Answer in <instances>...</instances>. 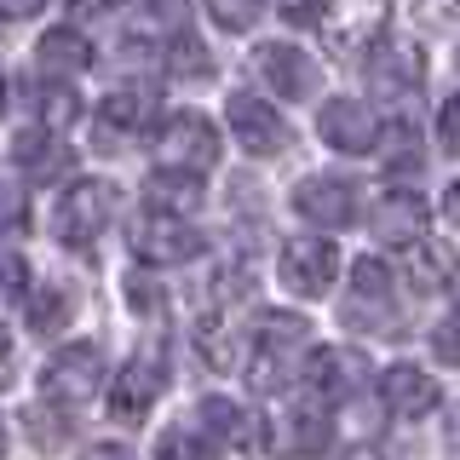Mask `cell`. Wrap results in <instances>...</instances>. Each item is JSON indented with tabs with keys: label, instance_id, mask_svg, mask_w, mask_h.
Returning <instances> with one entry per match:
<instances>
[{
	"label": "cell",
	"instance_id": "obj_44",
	"mask_svg": "<svg viewBox=\"0 0 460 460\" xmlns=\"http://www.w3.org/2000/svg\"><path fill=\"white\" fill-rule=\"evenodd\" d=\"M455 64H460V52H455Z\"/></svg>",
	"mask_w": 460,
	"mask_h": 460
},
{
	"label": "cell",
	"instance_id": "obj_35",
	"mask_svg": "<svg viewBox=\"0 0 460 460\" xmlns=\"http://www.w3.org/2000/svg\"><path fill=\"white\" fill-rule=\"evenodd\" d=\"M127 299H133L138 311H155V305H162V294H155L150 277H127Z\"/></svg>",
	"mask_w": 460,
	"mask_h": 460
},
{
	"label": "cell",
	"instance_id": "obj_24",
	"mask_svg": "<svg viewBox=\"0 0 460 460\" xmlns=\"http://www.w3.org/2000/svg\"><path fill=\"white\" fill-rule=\"evenodd\" d=\"M69 311H75V294H69L64 282H47L29 299V328H35V334H58V328L69 323Z\"/></svg>",
	"mask_w": 460,
	"mask_h": 460
},
{
	"label": "cell",
	"instance_id": "obj_14",
	"mask_svg": "<svg viewBox=\"0 0 460 460\" xmlns=\"http://www.w3.org/2000/svg\"><path fill=\"white\" fill-rule=\"evenodd\" d=\"M368 230L380 248H414L426 236V201L414 190H385L368 213Z\"/></svg>",
	"mask_w": 460,
	"mask_h": 460
},
{
	"label": "cell",
	"instance_id": "obj_18",
	"mask_svg": "<svg viewBox=\"0 0 460 460\" xmlns=\"http://www.w3.org/2000/svg\"><path fill=\"white\" fill-rule=\"evenodd\" d=\"M86 64H93V40H86L81 29H47V35H40L35 69L47 81H75Z\"/></svg>",
	"mask_w": 460,
	"mask_h": 460
},
{
	"label": "cell",
	"instance_id": "obj_36",
	"mask_svg": "<svg viewBox=\"0 0 460 460\" xmlns=\"http://www.w3.org/2000/svg\"><path fill=\"white\" fill-rule=\"evenodd\" d=\"M40 6H47V0H0V18H6V23H23V18H35Z\"/></svg>",
	"mask_w": 460,
	"mask_h": 460
},
{
	"label": "cell",
	"instance_id": "obj_26",
	"mask_svg": "<svg viewBox=\"0 0 460 460\" xmlns=\"http://www.w3.org/2000/svg\"><path fill=\"white\" fill-rule=\"evenodd\" d=\"M155 460H213V443L201 426H167L155 438Z\"/></svg>",
	"mask_w": 460,
	"mask_h": 460
},
{
	"label": "cell",
	"instance_id": "obj_31",
	"mask_svg": "<svg viewBox=\"0 0 460 460\" xmlns=\"http://www.w3.org/2000/svg\"><path fill=\"white\" fill-rule=\"evenodd\" d=\"M23 294H29V265L18 253H0V305H12Z\"/></svg>",
	"mask_w": 460,
	"mask_h": 460
},
{
	"label": "cell",
	"instance_id": "obj_34",
	"mask_svg": "<svg viewBox=\"0 0 460 460\" xmlns=\"http://www.w3.org/2000/svg\"><path fill=\"white\" fill-rule=\"evenodd\" d=\"M277 6H282L288 23H316L328 12V0H277Z\"/></svg>",
	"mask_w": 460,
	"mask_h": 460
},
{
	"label": "cell",
	"instance_id": "obj_22",
	"mask_svg": "<svg viewBox=\"0 0 460 460\" xmlns=\"http://www.w3.org/2000/svg\"><path fill=\"white\" fill-rule=\"evenodd\" d=\"M155 115V93L150 86H121V93H110L104 104H98V121L115 127V133H144Z\"/></svg>",
	"mask_w": 460,
	"mask_h": 460
},
{
	"label": "cell",
	"instance_id": "obj_33",
	"mask_svg": "<svg viewBox=\"0 0 460 460\" xmlns=\"http://www.w3.org/2000/svg\"><path fill=\"white\" fill-rule=\"evenodd\" d=\"M438 138H443V150L449 155H460V93L443 104V115H438Z\"/></svg>",
	"mask_w": 460,
	"mask_h": 460
},
{
	"label": "cell",
	"instance_id": "obj_43",
	"mask_svg": "<svg viewBox=\"0 0 460 460\" xmlns=\"http://www.w3.org/2000/svg\"><path fill=\"white\" fill-rule=\"evenodd\" d=\"M0 351H6V328H0Z\"/></svg>",
	"mask_w": 460,
	"mask_h": 460
},
{
	"label": "cell",
	"instance_id": "obj_40",
	"mask_svg": "<svg viewBox=\"0 0 460 460\" xmlns=\"http://www.w3.org/2000/svg\"><path fill=\"white\" fill-rule=\"evenodd\" d=\"M345 460H380V455H374V449H351V455H345Z\"/></svg>",
	"mask_w": 460,
	"mask_h": 460
},
{
	"label": "cell",
	"instance_id": "obj_21",
	"mask_svg": "<svg viewBox=\"0 0 460 460\" xmlns=\"http://www.w3.org/2000/svg\"><path fill=\"white\" fill-rule=\"evenodd\" d=\"M144 201H150L155 213H179V219H190V213L201 208V179H196V172L162 167L150 184H144Z\"/></svg>",
	"mask_w": 460,
	"mask_h": 460
},
{
	"label": "cell",
	"instance_id": "obj_16",
	"mask_svg": "<svg viewBox=\"0 0 460 460\" xmlns=\"http://www.w3.org/2000/svg\"><path fill=\"white\" fill-rule=\"evenodd\" d=\"M259 75H265L270 93H282V98H311L316 93V64L299 47H288V40H270V47H259Z\"/></svg>",
	"mask_w": 460,
	"mask_h": 460
},
{
	"label": "cell",
	"instance_id": "obj_41",
	"mask_svg": "<svg viewBox=\"0 0 460 460\" xmlns=\"http://www.w3.org/2000/svg\"><path fill=\"white\" fill-rule=\"evenodd\" d=\"M0 110H6V75H0Z\"/></svg>",
	"mask_w": 460,
	"mask_h": 460
},
{
	"label": "cell",
	"instance_id": "obj_32",
	"mask_svg": "<svg viewBox=\"0 0 460 460\" xmlns=\"http://www.w3.org/2000/svg\"><path fill=\"white\" fill-rule=\"evenodd\" d=\"M431 351H438L443 363H460V305L443 316L438 328H431Z\"/></svg>",
	"mask_w": 460,
	"mask_h": 460
},
{
	"label": "cell",
	"instance_id": "obj_15",
	"mask_svg": "<svg viewBox=\"0 0 460 460\" xmlns=\"http://www.w3.org/2000/svg\"><path fill=\"white\" fill-rule=\"evenodd\" d=\"M380 402L397 414V420H426L438 409V380L414 363H392L380 374Z\"/></svg>",
	"mask_w": 460,
	"mask_h": 460
},
{
	"label": "cell",
	"instance_id": "obj_30",
	"mask_svg": "<svg viewBox=\"0 0 460 460\" xmlns=\"http://www.w3.org/2000/svg\"><path fill=\"white\" fill-rule=\"evenodd\" d=\"M23 225H29V201H23V190L0 179V236H18Z\"/></svg>",
	"mask_w": 460,
	"mask_h": 460
},
{
	"label": "cell",
	"instance_id": "obj_3",
	"mask_svg": "<svg viewBox=\"0 0 460 460\" xmlns=\"http://www.w3.org/2000/svg\"><path fill=\"white\" fill-rule=\"evenodd\" d=\"M155 162L172 167V172H208L219 162V127L208 121L201 110H179L162 121V133H155Z\"/></svg>",
	"mask_w": 460,
	"mask_h": 460
},
{
	"label": "cell",
	"instance_id": "obj_39",
	"mask_svg": "<svg viewBox=\"0 0 460 460\" xmlns=\"http://www.w3.org/2000/svg\"><path fill=\"white\" fill-rule=\"evenodd\" d=\"M443 213H449V219H455V225H460V179H455V184H449V196H443Z\"/></svg>",
	"mask_w": 460,
	"mask_h": 460
},
{
	"label": "cell",
	"instance_id": "obj_10",
	"mask_svg": "<svg viewBox=\"0 0 460 460\" xmlns=\"http://www.w3.org/2000/svg\"><path fill=\"white\" fill-rule=\"evenodd\" d=\"M294 213L311 219L316 230H345L357 219V184L351 179H328V172H311V179H299V190H294Z\"/></svg>",
	"mask_w": 460,
	"mask_h": 460
},
{
	"label": "cell",
	"instance_id": "obj_29",
	"mask_svg": "<svg viewBox=\"0 0 460 460\" xmlns=\"http://www.w3.org/2000/svg\"><path fill=\"white\" fill-rule=\"evenodd\" d=\"M75 115H81V98L69 93L64 81H52L47 93H40V127H52V133H64V127L75 121Z\"/></svg>",
	"mask_w": 460,
	"mask_h": 460
},
{
	"label": "cell",
	"instance_id": "obj_27",
	"mask_svg": "<svg viewBox=\"0 0 460 460\" xmlns=\"http://www.w3.org/2000/svg\"><path fill=\"white\" fill-rule=\"evenodd\" d=\"M265 12V0H208V18L225 29V35H248Z\"/></svg>",
	"mask_w": 460,
	"mask_h": 460
},
{
	"label": "cell",
	"instance_id": "obj_20",
	"mask_svg": "<svg viewBox=\"0 0 460 460\" xmlns=\"http://www.w3.org/2000/svg\"><path fill=\"white\" fill-rule=\"evenodd\" d=\"M328 438H334V426H328V414L316 409V402H299V409L282 414V449L288 455H328Z\"/></svg>",
	"mask_w": 460,
	"mask_h": 460
},
{
	"label": "cell",
	"instance_id": "obj_28",
	"mask_svg": "<svg viewBox=\"0 0 460 460\" xmlns=\"http://www.w3.org/2000/svg\"><path fill=\"white\" fill-rule=\"evenodd\" d=\"M167 69H172V75H208V69H213V58H208V47H201V40L196 35H172L167 40Z\"/></svg>",
	"mask_w": 460,
	"mask_h": 460
},
{
	"label": "cell",
	"instance_id": "obj_37",
	"mask_svg": "<svg viewBox=\"0 0 460 460\" xmlns=\"http://www.w3.org/2000/svg\"><path fill=\"white\" fill-rule=\"evenodd\" d=\"M81 460H138L127 443H93V449H81Z\"/></svg>",
	"mask_w": 460,
	"mask_h": 460
},
{
	"label": "cell",
	"instance_id": "obj_7",
	"mask_svg": "<svg viewBox=\"0 0 460 460\" xmlns=\"http://www.w3.org/2000/svg\"><path fill=\"white\" fill-rule=\"evenodd\" d=\"M133 253L144 259V265H184V259L201 253V236L190 219H179V213H144V219L133 225Z\"/></svg>",
	"mask_w": 460,
	"mask_h": 460
},
{
	"label": "cell",
	"instance_id": "obj_12",
	"mask_svg": "<svg viewBox=\"0 0 460 460\" xmlns=\"http://www.w3.org/2000/svg\"><path fill=\"white\" fill-rule=\"evenodd\" d=\"M305 380H311L328 402H345V397H357V392L368 385V357H363V351H345V345H328V351H316V345H311Z\"/></svg>",
	"mask_w": 460,
	"mask_h": 460
},
{
	"label": "cell",
	"instance_id": "obj_11",
	"mask_svg": "<svg viewBox=\"0 0 460 460\" xmlns=\"http://www.w3.org/2000/svg\"><path fill=\"white\" fill-rule=\"evenodd\" d=\"M420 81H426V52L414 47V40L392 35V40H380V47H374V58H368V86L380 98H409Z\"/></svg>",
	"mask_w": 460,
	"mask_h": 460
},
{
	"label": "cell",
	"instance_id": "obj_19",
	"mask_svg": "<svg viewBox=\"0 0 460 460\" xmlns=\"http://www.w3.org/2000/svg\"><path fill=\"white\" fill-rule=\"evenodd\" d=\"M12 162H18L35 184H47L58 172H69V150L58 144L52 127H29V133H18V144H12Z\"/></svg>",
	"mask_w": 460,
	"mask_h": 460
},
{
	"label": "cell",
	"instance_id": "obj_25",
	"mask_svg": "<svg viewBox=\"0 0 460 460\" xmlns=\"http://www.w3.org/2000/svg\"><path fill=\"white\" fill-rule=\"evenodd\" d=\"M351 305L392 311V270H385L380 259H357V270H351Z\"/></svg>",
	"mask_w": 460,
	"mask_h": 460
},
{
	"label": "cell",
	"instance_id": "obj_38",
	"mask_svg": "<svg viewBox=\"0 0 460 460\" xmlns=\"http://www.w3.org/2000/svg\"><path fill=\"white\" fill-rule=\"evenodd\" d=\"M115 0H69V12H75V18H98V12H110Z\"/></svg>",
	"mask_w": 460,
	"mask_h": 460
},
{
	"label": "cell",
	"instance_id": "obj_23",
	"mask_svg": "<svg viewBox=\"0 0 460 460\" xmlns=\"http://www.w3.org/2000/svg\"><path fill=\"white\" fill-rule=\"evenodd\" d=\"M409 282L420 288V294H443V288L455 282V253L443 248V242H414L409 248Z\"/></svg>",
	"mask_w": 460,
	"mask_h": 460
},
{
	"label": "cell",
	"instance_id": "obj_1",
	"mask_svg": "<svg viewBox=\"0 0 460 460\" xmlns=\"http://www.w3.org/2000/svg\"><path fill=\"white\" fill-rule=\"evenodd\" d=\"M305 357H311V323H305V316L270 311L265 323H259V345H253L248 380L259 385V392H282L288 380L305 374Z\"/></svg>",
	"mask_w": 460,
	"mask_h": 460
},
{
	"label": "cell",
	"instance_id": "obj_8",
	"mask_svg": "<svg viewBox=\"0 0 460 460\" xmlns=\"http://www.w3.org/2000/svg\"><path fill=\"white\" fill-rule=\"evenodd\" d=\"M316 133H323V144L340 150V155L380 150V121H374V110L363 104V98H328L323 115H316Z\"/></svg>",
	"mask_w": 460,
	"mask_h": 460
},
{
	"label": "cell",
	"instance_id": "obj_5",
	"mask_svg": "<svg viewBox=\"0 0 460 460\" xmlns=\"http://www.w3.org/2000/svg\"><path fill=\"white\" fill-rule=\"evenodd\" d=\"M98 385H104V351L98 345H64L40 368V392H47V402H64V409H81L86 397H98Z\"/></svg>",
	"mask_w": 460,
	"mask_h": 460
},
{
	"label": "cell",
	"instance_id": "obj_13",
	"mask_svg": "<svg viewBox=\"0 0 460 460\" xmlns=\"http://www.w3.org/2000/svg\"><path fill=\"white\" fill-rule=\"evenodd\" d=\"M323 29H328V47L334 52H363L385 29V0H328Z\"/></svg>",
	"mask_w": 460,
	"mask_h": 460
},
{
	"label": "cell",
	"instance_id": "obj_17",
	"mask_svg": "<svg viewBox=\"0 0 460 460\" xmlns=\"http://www.w3.org/2000/svg\"><path fill=\"white\" fill-rule=\"evenodd\" d=\"M201 431L208 438H219L230 443V449H265V426H259V414L253 409H242V402H230V397H201Z\"/></svg>",
	"mask_w": 460,
	"mask_h": 460
},
{
	"label": "cell",
	"instance_id": "obj_4",
	"mask_svg": "<svg viewBox=\"0 0 460 460\" xmlns=\"http://www.w3.org/2000/svg\"><path fill=\"white\" fill-rule=\"evenodd\" d=\"M162 385H167V345L150 340V345H138V351H133V363L115 374V392H110L115 420H127V426L144 420V409L162 397Z\"/></svg>",
	"mask_w": 460,
	"mask_h": 460
},
{
	"label": "cell",
	"instance_id": "obj_6",
	"mask_svg": "<svg viewBox=\"0 0 460 460\" xmlns=\"http://www.w3.org/2000/svg\"><path fill=\"white\" fill-rule=\"evenodd\" d=\"M277 270H282L288 294L323 299L328 282H334V270H340V253H334V242H328V236H294V242H282Z\"/></svg>",
	"mask_w": 460,
	"mask_h": 460
},
{
	"label": "cell",
	"instance_id": "obj_9",
	"mask_svg": "<svg viewBox=\"0 0 460 460\" xmlns=\"http://www.w3.org/2000/svg\"><path fill=\"white\" fill-rule=\"evenodd\" d=\"M225 121H230V133H236V144L248 155H277V150H288V121L265 104V98H253V93H230Z\"/></svg>",
	"mask_w": 460,
	"mask_h": 460
},
{
	"label": "cell",
	"instance_id": "obj_42",
	"mask_svg": "<svg viewBox=\"0 0 460 460\" xmlns=\"http://www.w3.org/2000/svg\"><path fill=\"white\" fill-rule=\"evenodd\" d=\"M0 455H6V420H0Z\"/></svg>",
	"mask_w": 460,
	"mask_h": 460
},
{
	"label": "cell",
	"instance_id": "obj_2",
	"mask_svg": "<svg viewBox=\"0 0 460 460\" xmlns=\"http://www.w3.org/2000/svg\"><path fill=\"white\" fill-rule=\"evenodd\" d=\"M115 208H121L115 184H104V179H75L64 196H58V213H52L58 242H64V248H93V242L110 230Z\"/></svg>",
	"mask_w": 460,
	"mask_h": 460
}]
</instances>
